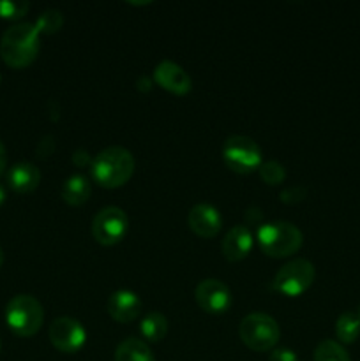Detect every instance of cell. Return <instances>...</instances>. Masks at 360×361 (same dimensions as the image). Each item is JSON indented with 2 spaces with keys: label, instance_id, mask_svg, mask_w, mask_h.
Returning <instances> with one entry per match:
<instances>
[{
  "label": "cell",
  "instance_id": "6da1fadb",
  "mask_svg": "<svg viewBox=\"0 0 360 361\" xmlns=\"http://www.w3.org/2000/svg\"><path fill=\"white\" fill-rule=\"evenodd\" d=\"M39 53V32L34 23H14L0 39V55L13 69L30 66Z\"/></svg>",
  "mask_w": 360,
  "mask_h": 361
},
{
  "label": "cell",
  "instance_id": "7a4b0ae2",
  "mask_svg": "<svg viewBox=\"0 0 360 361\" xmlns=\"http://www.w3.org/2000/svg\"><path fill=\"white\" fill-rule=\"evenodd\" d=\"M133 154L124 147H108L92 159V176L99 185L115 189L129 182L134 173Z\"/></svg>",
  "mask_w": 360,
  "mask_h": 361
},
{
  "label": "cell",
  "instance_id": "3957f363",
  "mask_svg": "<svg viewBox=\"0 0 360 361\" xmlns=\"http://www.w3.org/2000/svg\"><path fill=\"white\" fill-rule=\"evenodd\" d=\"M258 242L261 250L270 257H286L302 247V231L286 221H274L261 224L258 229Z\"/></svg>",
  "mask_w": 360,
  "mask_h": 361
},
{
  "label": "cell",
  "instance_id": "277c9868",
  "mask_svg": "<svg viewBox=\"0 0 360 361\" xmlns=\"http://www.w3.org/2000/svg\"><path fill=\"white\" fill-rule=\"evenodd\" d=\"M44 310L32 295H16L6 307V321L11 330L20 337H32L41 330Z\"/></svg>",
  "mask_w": 360,
  "mask_h": 361
},
{
  "label": "cell",
  "instance_id": "5b68a950",
  "mask_svg": "<svg viewBox=\"0 0 360 361\" xmlns=\"http://www.w3.org/2000/svg\"><path fill=\"white\" fill-rule=\"evenodd\" d=\"M239 335L244 344L256 353L270 351L281 337L277 321L265 312H253L242 319Z\"/></svg>",
  "mask_w": 360,
  "mask_h": 361
},
{
  "label": "cell",
  "instance_id": "8992f818",
  "mask_svg": "<svg viewBox=\"0 0 360 361\" xmlns=\"http://www.w3.org/2000/svg\"><path fill=\"white\" fill-rule=\"evenodd\" d=\"M222 161L236 173H251L261 166V148L249 136H229L222 145Z\"/></svg>",
  "mask_w": 360,
  "mask_h": 361
},
{
  "label": "cell",
  "instance_id": "52a82bcc",
  "mask_svg": "<svg viewBox=\"0 0 360 361\" xmlns=\"http://www.w3.org/2000/svg\"><path fill=\"white\" fill-rule=\"evenodd\" d=\"M316 270L311 261L299 257L286 263L274 277V288L286 296H299L311 288Z\"/></svg>",
  "mask_w": 360,
  "mask_h": 361
},
{
  "label": "cell",
  "instance_id": "ba28073f",
  "mask_svg": "<svg viewBox=\"0 0 360 361\" xmlns=\"http://www.w3.org/2000/svg\"><path fill=\"white\" fill-rule=\"evenodd\" d=\"M127 215L119 207H106L92 219V235L101 245H113L120 242L127 231Z\"/></svg>",
  "mask_w": 360,
  "mask_h": 361
},
{
  "label": "cell",
  "instance_id": "9c48e42d",
  "mask_svg": "<svg viewBox=\"0 0 360 361\" xmlns=\"http://www.w3.org/2000/svg\"><path fill=\"white\" fill-rule=\"evenodd\" d=\"M48 335L53 348L60 353H66V355L78 353L87 341V334H85V328L81 326L80 321L66 316L53 319V323L49 324Z\"/></svg>",
  "mask_w": 360,
  "mask_h": 361
},
{
  "label": "cell",
  "instance_id": "30bf717a",
  "mask_svg": "<svg viewBox=\"0 0 360 361\" xmlns=\"http://www.w3.org/2000/svg\"><path fill=\"white\" fill-rule=\"evenodd\" d=\"M194 298L205 312L221 314L228 310L229 303H232V293L224 282L217 281V279H205L196 286Z\"/></svg>",
  "mask_w": 360,
  "mask_h": 361
},
{
  "label": "cell",
  "instance_id": "8fae6325",
  "mask_svg": "<svg viewBox=\"0 0 360 361\" xmlns=\"http://www.w3.org/2000/svg\"><path fill=\"white\" fill-rule=\"evenodd\" d=\"M154 80L162 88L176 95L187 94L193 88V80L186 73V69L179 63L172 62V60H162L155 66Z\"/></svg>",
  "mask_w": 360,
  "mask_h": 361
},
{
  "label": "cell",
  "instance_id": "7c38bea8",
  "mask_svg": "<svg viewBox=\"0 0 360 361\" xmlns=\"http://www.w3.org/2000/svg\"><path fill=\"white\" fill-rule=\"evenodd\" d=\"M108 314L119 323H133L141 314V300L136 293L129 289L115 291L106 303Z\"/></svg>",
  "mask_w": 360,
  "mask_h": 361
},
{
  "label": "cell",
  "instance_id": "4fadbf2b",
  "mask_svg": "<svg viewBox=\"0 0 360 361\" xmlns=\"http://www.w3.org/2000/svg\"><path fill=\"white\" fill-rule=\"evenodd\" d=\"M189 228L201 238H214L221 229L222 221L219 212L208 203H198L189 210Z\"/></svg>",
  "mask_w": 360,
  "mask_h": 361
},
{
  "label": "cell",
  "instance_id": "5bb4252c",
  "mask_svg": "<svg viewBox=\"0 0 360 361\" xmlns=\"http://www.w3.org/2000/svg\"><path fill=\"white\" fill-rule=\"evenodd\" d=\"M253 249V235L246 226H233L221 243L222 256L228 261H240Z\"/></svg>",
  "mask_w": 360,
  "mask_h": 361
},
{
  "label": "cell",
  "instance_id": "9a60e30c",
  "mask_svg": "<svg viewBox=\"0 0 360 361\" xmlns=\"http://www.w3.org/2000/svg\"><path fill=\"white\" fill-rule=\"evenodd\" d=\"M7 182L14 192L28 194L37 189L41 182V171L32 162H18L7 173Z\"/></svg>",
  "mask_w": 360,
  "mask_h": 361
},
{
  "label": "cell",
  "instance_id": "2e32d148",
  "mask_svg": "<svg viewBox=\"0 0 360 361\" xmlns=\"http://www.w3.org/2000/svg\"><path fill=\"white\" fill-rule=\"evenodd\" d=\"M92 185L85 175H73L64 182L62 197L71 207H80L90 197Z\"/></svg>",
  "mask_w": 360,
  "mask_h": 361
},
{
  "label": "cell",
  "instance_id": "e0dca14e",
  "mask_svg": "<svg viewBox=\"0 0 360 361\" xmlns=\"http://www.w3.org/2000/svg\"><path fill=\"white\" fill-rule=\"evenodd\" d=\"M115 361H155L150 348L140 338H126L115 351Z\"/></svg>",
  "mask_w": 360,
  "mask_h": 361
},
{
  "label": "cell",
  "instance_id": "ac0fdd59",
  "mask_svg": "<svg viewBox=\"0 0 360 361\" xmlns=\"http://www.w3.org/2000/svg\"><path fill=\"white\" fill-rule=\"evenodd\" d=\"M335 335L342 344H353L360 337V316L356 312H342L335 321Z\"/></svg>",
  "mask_w": 360,
  "mask_h": 361
},
{
  "label": "cell",
  "instance_id": "d6986e66",
  "mask_svg": "<svg viewBox=\"0 0 360 361\" xmlns=\"http://www.w3.org/2000/svg\"><path fill=\"white\" fill-rule=\"evenodd\" d=\"M141 335L150 342H159L168 334V319L161 312H150L141 321Z\"/></svg>",
  "mask_w": 360,
  "mask_h": 361
},
{
  "label": "cell",
  "instance_id": "ffe728a7",
  "mask_svg": "<svg viewBox=\"0 0 360 361\" xmlns=\"http://www.w3.org/2000/svg\"><path fill=\"white\" fill-rule=\"evenodd\" d=\"M314 361H352V358L339 342L323 341L314 351Z\"/></svg>",
  "mask_w": 360,
  "mask_h": 361
},
{
  "label": "cell",
  "instance_id": "44dd1931",
  "mask_svg": "<svg viewBox=\"0 0 360 361\" xmlns=\"http://www.w3.org/2000/svg\"><path fill=\"white\" fill-rule=\"evenodd\" d=\"M64 14L59 9H46L35 21V28L39 34H55L62 28Z\"/></svg>",
  "mask_w": 360,
  "mask_h": 361
},
{
  "label": "cell",
  "instance_id": "7402d4cb",
  "mask_svg": "<svg viewBox=\"0 0 360 361\" xmlns=\"http://www.w3.org/2000/svg\"><path fill=\"white\" fill-rule=\"evenodd\" d=\"M258 169H260L261 180H265L268 185H279V183L284 182V178H286L284 166L277 161L261 162V166Z\"/></svg>",
  "mask_w": 360,
  "mask_h": 361
},
{
  "label": "cell",
  "instance_id": "603a6c76",
  "mask_svg": "<svg viewBox=\"0 0 360 361\" xmlns=\"http://www.w3.org/2000/svg\"><path fill=\"white\" fill-rule=\"evenodd\" d=\"M30 9V4L25 0H0V16L7 20H18Z\"/></svg>",
  "mask_w": 360,
  "mask_h": 361
},
{
  "label": "cell",
  "instance_id": "cb8c5ba5",
  "mask_svg": "<svg viewBox=\"0 0 360 361\" xmlns=\"http://www.w3.org/2000/svg\"><path fill=\"white\" fill-rule=\"evenodd\" d=\"M281 201L286 204H296L300 201H304L307 197V187L304 185H293L286 187V189L281 190Z\"/></svg>",
  "mask_w": 360,
  "mask_h": 361
},
{
  "label": "cell",
  "instance_id": "d4e9b609",
  "mask_svg": "<svg viewBox=\"0 0 360 361\" xmlns=\"http://www.w3.org/2000/svg\"><path fill=\"white\" fill-rule=\"evenodd\" d=\"M55 150V137L53 136H44L37 145V154L41 157H48L52 152Z\"/></svg>",
  "mask_w": 360,
  "mask_h": 361
},
{
  "label": "cell",
  "instance_id": "484cf974",
  "mask_svg": "<svg viewBox=\"0 0 360 361\" xmlns=\"http://www.w3.org/2000/svg\"><path fill=\"white\" fill-rule=\"evenodd\" d=\"M73 162L78 166V168H85L87 164L92 166V157L85 148H78L73 154Z\"/></svg>",
  "mask_w": 360,
  "mask_h": 361
},
{
  "label": "cell",
  "instance_id": "4316f807",
  "mask_svg": "<svg viewBox=\"0 0 360 361\" xmlns=\"http://www.w3.org/2000/svg\"><path fill=\"white\" fill-rule=\"evenodd\" d=\"M268 361H300L299 356L295 355L289 349H275L274 353L270 355V360Z\"/></svg>",
  "mask_w": 360,
  "mask_h": 361
},
{
  "label": "cell",
  "instance_id": "83f0119b",
  "mask_svg": "<svg viewBox=\"0 0 360 361\" xmlns=\"http://www.w3.org/2000/svg\"><path fill=\"white\" fill-rule=\"evenodd\" d=\"M6 164H7L6 147H4V143H2V141H0V175H2L4 169H6Z\"/></svg>",
  "mask_w": 360,
  "mask_h": 361
},
{
  "label": "cell",
  "instance_id": "f1b7e54d",
  "mask_svg": "<svg viewBox=\"0 0 360 361\" xmlns=\"http://www.w3.org/2000/svg\"><path fill=\"white\" fill-rule=\"evenodd\" d=\"M4 201H6V189H4V185L0 183V204H2Z\"/></svg>",
  "mask_w": 360,
  "mask_h": 361
},
{
  "label": "cell",
  "instance_id": "f546056e",
  "mask_svg": "<svg viewBox=\"0 0 360 361\" xmlns=\"http://www.w3.org/2000/svg\"><path fill=\"white\" fill-rule=\"evenodd\" d=\"M4 264V250H2V247H0V267H2Z\"/></svg>",
  "mask_w": 360,
  "mask_h": 361
},
{
  "label": "cell",
  "instance_id": "4dcf8cb0",
  "mask_svg": "<svg viewBox=\"0 0 360 361\" xmlns=\"http://www.w3.org/2000/svg\"><path fill=\"white\" fill-rule=\"evenodd\" d=\"M0 351H2V344H0Z\"/></svg>",
  "mask_w": 360,
  "mask_h": 361
}]
</instances>
